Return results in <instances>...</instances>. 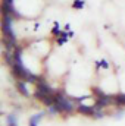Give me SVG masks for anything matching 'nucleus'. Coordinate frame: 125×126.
Here are the masks:
<instances>
[{
	"label": "nucleus",
	"instance_id": "9",
	"mask_svg": "<svg viewBox=\"0 0 125 126\" xmlns=\"http://www.w3.org/2000/svg\"><path fill=\"white\" fill-rule=\"evenodd\" d=\"M91 93H93L94 94V97H96V98H102V97H104V91H103V90H102V88H99V87H93V88H91Z\"/></svg>",
	"mask_w": 125,
	"mask_h": 126
},
{
	"label": "nucleus",
	"instance_id": "2",
	"mask_svg": "<svg viewBox=\"0 0 125 126\" xmlns=\"http://www.w3.org/2000/svg\"><path fill=\"white\" fill-rule=\"evenodd\" d=\"M55 98H56V104L61 107L62 113H72L75 110V104L72 103V98H68L63 93H56Z\"/></svg>",
	"mask_w": 125,
	"mask_h": 126
},
{
	"label": "nucleus",
	"instance_id": "1",
	"mask_svg": "<svg viewBox=\"0 0 125 126\" xmlns=\"http://www.w3.org/2000/svg\"><path fill=\"white\" fill-rule=\"evenodd\" d=\"M1 32H3V37L4 38H7L13 44H16V35H15V31H13V18L10 15H3Z\"/></svg>",
	"mask_w": 125,
	"mask_h": 126
},
{
	"label": "nucleus",
	"instance_id": "6",
	"mask_svg": "<svg viewBox=\"0 0 125 126\" xmlns=\"http://www.w3.org/2000/svg\"><path fill=\"white\" fill-rule=\"evenodd\" d=\"M44 114H46L44 111H41V113H37V114H32L31 117H30V120H28V125H30V126H38L40 120L43 119V116H44Z\"/></svg>",
	"mask_w": 125,
	"mask_h": 126
},
{
	"label": "nucleus",
	"instance_id": "3",
	"mask_svg": "<svg viewBox=\"0 0 125 126\" xmlns=\"http://www.w3.org/2000/svg\"><path fill=\"white\" fill-rule=\"evenodd\" d=\"M35 88H37V90H40L44 95H55V94H56V93H55V90H53V88H52V87H50V85L43 79V78H38V81L35 82Z\"/></svg>",
	"mask_w": 125,
	"mask_h": 126
},
{
	"label": "nucleus",
	"instance_id": "7",
	"mask_svg": "<svg viewBox=\"0 0 125 126\" xmlns=\"http://www.w3.org/2000/svg\"><path fill=\"white\" fill-rule=\"evenodd\" d=\"M113 103L116 106H121V107H125V93H119V94L115 95V100Z\"/></svg>",
	"mask_w": 125,
	"mask_h": 126
},
{
	"label": "nucleus",
	"instance_id": "10",
	"mask_svg": "<svg viewBox=\"0 0 125 126\" xmlns=\"http://www.w3.org/2000/svg\"><path fill=\"white\" fill-rule=\"evenodd\" d=\"M84 6H85V0H74V3H72V9H75V10H80Z\"/></svg>",
	"mask_w": 125,
	"mask_h": 126
},
{
	"label": "nucleus",
	"instance_id": "5",
	"mask_svg": "<svg viewBox=\"0 0 125 126\" xmlns=\"http://www.w3.org/2000/svg\"><path fill=\"white\" fill-rule=\"evenodd\" d=\"M27 84L28 82H25L24 79H19L18 82H16V90L19 91V94L24 95V97H30V91H28V88H27Z\"/></svg>",
	"mask_w": 125,
	"mask_h": 126
},
{
	"label": "nucleus",
	"instance_id": "15",
	"mask_svg": "<svg viewBox=\"0 0 125 126\" xmlns=\"http://www.w3.org/2000/svg\"><path fill=\"white\" fill-rule=\"evenodd\" d=\"M100 64H102V69H109V62L106 59H102L100 60Z\"/></svg>",
	"mask_w": 125,
	"mask_h": 126
},
{
	"label": "nucleus",
	"instance_id": "13",
	"mask_svg": "<svg viewBox=\"0 0 125 126\" xmlns=\"http://www.w3.org/2000/svg\"><path fill=\"white\" fill-rule=\"evenodd\" d=\"M52 32H53V34H56V35H59V32H61V25H59V22H58V21H56V22H53Z\"/></svg>",
	"mask_w": 125,
	"mask_h": 126
},
{
	"label": "nucleus",
	"instance_id": "14",
	"mask_svg": "<svg viewBox=\"0 0 125 126\" xmlns=\"http://www.w3.org/2000/svg\"><path fill=\"white\" fill-rule=\"evenodd\" d=\"M103 117H104L103 110H96V113H94V119H103Z\"/></svg>",
	"mask_w": 125,
	"mask_h": 126
},
{
	"label": "nucleus",
	"instance_id": "16",
	"mask_svg": "<svg viewBox=\"0 0 125 126\" xmlns=\"http://www.w3.org/2000/svg\"><path fill=\"white\" fill-rule=\"evenodd\" d=\"M66 40H68V37H59V38H58V44H59V46H62V44L66 43Z\"/></svg>",
	"mask_w": 125,
	"mask_h": 126
},
{
	"label": "nucleus",
	"instance_id": "17",
	"mask_svg": "<svg viewBox=\"0 0 125 126\" xmlns=\"http://www.w3.org/2000/svg\"><path fill=\"white\" fill-rule=\"evenodd\" d=\"M68 37L72 38V37H74V31H68Z\"/></svg>",
	"mask_w": 125,
	"mask_h": 126
},
{
	"label": "nucleus",
	"instance_id": "11",
	"mask_svg": "<svg viewBox=\"0 0 125 126\" xmlns=\"http://www.w3.org/2000/svg\"><path fill=\"white\" fill-rule=\"evenodd\" d=\"M7 126H18V120L15 114H9L7 116Z\"/></svg>",
	"mask_w": 125,
	"mask_h": 126
},
{
	"label": "nucleus",
	"instance_id": "4",
	"mask_svg": "<svg viewBox=\"0 0 125 126\" xmlns=\"http://www.w3.org/2000/svg\"><path fill=\"white\" fill-rule=\"evenodd\" d=\"M77 111L80 114H84V116H94L96 113V109L93 106H87V104H77Z\"/></svg>",
	"mask_w": 125,
	"mask_h": 126
},
{
	"label": "nucleus",
	"instance_id": "12",
	"mask_svg": "<svg viewBox=\"0 0 125 126\" xmlns=\"http://www.w3.org/2000/svg\"><path fill=\"white\" fill-rule=\"evenodd\" d=\"M91 95H83V97H71L72 98V101H75V103H78V104H81L84 100H87V98H90Z\"/></svg>",
	"mask_w": 125,
	"mask_h": 126
},
{
	"label": "nucleus",
	"instance_id": "8",
	"mask_svg": "<svg viewBox=\"0 0 125 126\" xmlns=\"http://www.w3.org/2000/svg\"><path fill=\"white\" fill-rule=\"evenodd\" d=\"M13 59L16 63H22V48L19 46L13 50Z\"/></svg>",
	"mask_w": 125,
	"mask_h": 126
}]
</instances>
